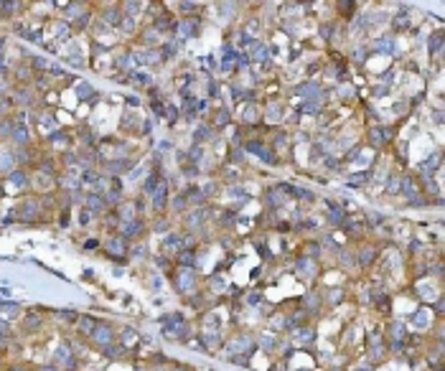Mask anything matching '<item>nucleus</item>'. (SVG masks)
Segmentation results:
<instances>
[{
    "mask_svg": "<svg viewBox=\"0 0 445 371\" xmlns=\"http://www.w3.org/2000/svg\"><path fill=\"white\" fill-rule=\"evenodd\" d=\"M377 51H392V41H387V39H382V41L377 43Z\"/></svg>",
    "mask_w": 445,
    "mask_h": 371,
    "instance_id": "4",
    "label": "nucleus"
},
{
    "mask_svg": "<svg viewBox=\"0 0 445 371\" xmlns=\"http://www.w3.org/2000/svg\"><path fill=\"white\" fill-rule=\"evenodd\" d=\"M87 206H89V208H92L94 214H97V211H104V208H107V201H104V199H99L97 193H92V196L87 199Z\"/></svg>",
    "mask_w": 445,
    "mask_h": 371,
    "instance_id": "1",
    "label": "nucleus"
},
{
    "mask_svg": "<svg viewBox=\"0 0 445 371\" xmlns=\"http://www.w3.org/2000/svg\"><path fill=\"white\" fill-rule=\"evenodd\" d=\"M31 61H33V69H46V66H48V61H46V59H39V56L31 59Z\"/></svg>",
    "mask_w": 445,
    "mask_h": 371,
    "instance_id": "3",
    "label": "nucleus"
},
{
    "mask_svg": "<svg viewBox=\"0 0 445 371\" xmlns=\"http://www.w3.org/2000/svg\"><path fill=\"white\" fill-rule=\"evenodd\" d=\"M158 188H160V191L155 193V208L160 211V206H166V183H160Z\"/></svg>",
    "mask_w": 445,
    "mask_h": 371,
    "instance_id": "2",
    "label": "nucleus"
},
{
    "mask_svg": "<svg viewBox=\"0 0 445 371\" xmlns=\"http://www.w3.org/2000/svg\"><path fill=\"white\" fill-rule=\"evenodd\" d=\"M0 199H3V183H0Z\"/></svg>",
    "mask_w": 445,
    "mask_h": 371,
    "instance_id": "6",
    "label": "nucleus"
},
{
    "mask_svg": "<svg viewBox=\"0 0 445 371\" xmlns=\"http://www.w3.org/2000/svg\"><path fill=\"white\" fill-rule=\"evenodd\" d=\"M3 338H8V328H5V323H0V341Z\"/></svg>",
    "mask_w": 445,
    "mask_h": 371,
    "instance_id": "5",
    "label": "nucleus"
}]
</instances>
